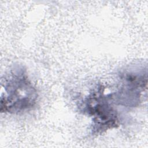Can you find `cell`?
<instances>
[{"instance_id": "obj_1", "label": "cell", "mask_w": 148, "mask_h": 148, "mask_svg": "<svg viewBox=\"0 0 148 148\" xmlns=\"http://www.w3.org/2000/svg\"><path fill=\"white\" fill-rule=\"evenodd\" d=\"M1 88L2 112L19 113L32 108L36 102V91L21 69L8 75Z\"/></svg>"}, {"instance_id": "obj_2", "label": "cell", "mask_w": 148, "mask_h": 148, "mask_svg": "<svg viewBox=\"0 0 148 148\" xmlns=\"http://www.w3.org/2000/svg\"><path fill=\"white\" fill-rule=\"evenodd\" d=\"M87 112L93 116L95 130L101 131L117 125L116 112L109 103L107 97L101 93L92 95L87 102Z\"/></svg>"}]
</instances>
